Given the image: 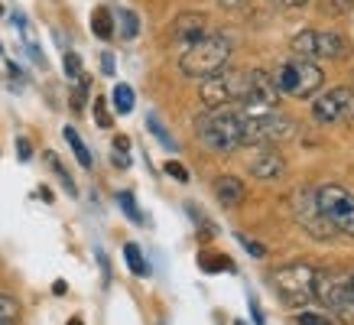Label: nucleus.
<instances>
[{"label": "nucleus", "instance_id": "nucleus-1", "mask_svg": "<svg viewBox=\"0 0 354 325\" xmlns=\"http://www.w3.org/2000/svg\"><path fill=\"white\" fill-rule=\"evenodd\" d=\"M195 133L205 150L218 156H231L244 147V130H241V108H208V114L195 120Z\"/></svg>", "mask_w": 354, "mask_h": 325}, {"label": "nucleus", "instance_id": "nucleus-2", "mask_svg": "<svg viewBox=\"0 0 354 325\" xmlns=\"http://www.w3.org/2000/svg\"><path fill=\"white\" fill-rule=\"evenodd\" d=\"M231 53H234V46H231V39H227L225 32H205L198 43L183 49V55H179V72H183L185 78H198V82H202V78H212L215 72H221L227 65Z\"/></svg>", "mask_w": 354, "mask_h": 325}, {"label": "nucleus", "instance_id": "nucleus-3", "mask_svg": "<svg viewBox=\"0 0 354 325\" xmlns=\"http://www.w3.org/2000/svg\"><path fill=\"white\" fill-rule=\"evenodd\" d=\"M270 82H273V88H277V95L312 98L319 88L325 85V75H322V68H319V62L290 55V59L277 62V68L270 72Z\"/></svg>", "mask_w": 354, "mask_h": 325}, {"label": "nucleus", "instance_id": "nucleus-4", "mask_svg": "<svg viewBox=\"0 0 354 325\" xmlns=\"http://www.w3.org/2000/svg\"><path fill=\"white\" fill-rule=\"evenodd\" d=\"M312 202L332 231H338L344 238H354V192H348L344 185L325 183L312 189Z\"/></svg>", "mask_w": 354, "mask_h": 325}, {"label": "nucleus", "instance_id": "nucleus-5", "mask_svg": "<svg viewBox=\"0 0 354 325\" xmlns=\"http://www.w3.org/2000/svg\"><path fill=\"white\" fill-rule=\"evenodd\" d=\"M315 299L332 309L338 319H354V286H351V273H342V270H315Z\"/></svg>", "mask_w": 354, "mask_h": 325}, {"label": "nucleus", "instance_id": "nucleus-6", "mask_svg": "<svg viewBox=\"0 0 354 325\" xmlns=\"http://www.w3.org/2000/svg\"><path fill=\"white\" fill-rule=\"evenodd\" d=\"M312 283H315V267L309 263H286L273 270V290L290 309H302L309 299H315Z\"/></svg>", "mask_w": 354, "mask_h": 325}, {"label": "nucleus", "instance_id": "nucleus-7", "mask_svg": "<svg viewBox=\"0 0 354 325\" xmlns=\"http://www.w3.org/2000/svg\"><path fill=\"white\" fill-rule=\"evenodd\" d=\"M292 55L309 59V62H322V59H344L348 53V39L335 30H302L290 39Z\"/></svg>", "mask_w": 354, "mask_h": 325}, {"label": "nucleus", "instance_id": "nucleus-8", "mask_svg": "<svg viewBox=\"0 0 354 325\" xmlns=\"http://www.w3.org/2000/svg\"><path fill=\"white\" fill-rule=\"evenodd\" d=\"M354 111V91L348 85H338V88H328L322 95L312 101V118L315 124H338L342 118H348Z\"/></svg>", "mask_w": 354, "mask_h": 325}, {"label": "nucleus", "instance_id": "nucleus-9", "mask_svg": "<svg viewBox=\"0 0 354 325\" xmlns=\"http://www.w3.org/2000/svg\"><path fill=\"white\" fill-rule=\"evenodd\" d=\"M205 32H208V17L205 13H179L176 23H172V43L179 46V49H189L192 43H198Z\"/></svg>", "mask_w": 354, "mask_h": 325}, {"label": "nucleus", "instance_id": "nucleus-10", "mask_svg": "<svg viewBox=\"0 0 354 325\" xmlns=\"http://www.w3.org/2000/svg\"><path fill=\"white\" fill-rule=\"evenodd\" d=\"M283 173H286V160H283L273 147H263V150L250 160V176H254V179L273 183V179H283Z\"/></svg>", "mask_w": 354, "mask_h": 325}, {"label": "nucleus", "instance_id": "nucleus-11", "mask_svg": "<svg viewBox=\"0 0 354 325\" xmlns=\"http://www.w3.org/2000/svg\"><path fill=\"white\" fill-rule=\"evenodd\" d=\"M215 195L225 208H234V205L244 202L247 185H244V179H237V176H218L215 179Z\"/></svg>", "mask_w": 354, "mask_h": 325}, {"label": "nucleus", "instance_id": "nucleus-12", "mask_svg": "<svg viewBox=\"0 0 354 325\" xmlns=\"http://www.w3.org/2000/svg\"><path fill=\"white\" fill-rule=\"evenodd\" d=\"M91 32H95L101 43H108L111 36H114V13L108 7H95V13H91Z\"/></svg>", "mask_w": 354, "mask_h": 325}, {"label": "nucleus", "instance_id": "nucleus-13", "mask_svg": "<svg viewBox=\"0 0 354 325\" xmlns=\"http://www.w3.org/2000/svg\"><path fill=\"white\" fill-rule=\"evenodd\" d=\"M111 104H114V111H118V114H130V111H133V104H137V91H133L127 82H118V85H114V91H111Z\"/></svg>", "mask_w": 354, "mask_h": 325}, {"label": "nucleus", "instance_id": "nucleus-14", "mask_svg": "<svg viewBox=\"0 0 354 325\" xmlns=\"http://www.w3.org/2000/svg\"><path fill=\"white\" fill-rule=\"evenodd\" d=\"M62 133H65V143H68V147H72V153H75V160L82 162V166H85V169H91V166H95V156H91V153H88L85 140H82V137H78V130H75V127H65Z\"/></svg>", "mask_w": 354, "mask_h": 325}, {"label": "nucleus", "instance_id": "nucleus-15", "mask_svg": "<svg viewBox=\"0 0 354 325\" xmlns=\"http://www.w3.org/2000/svg\"><path fill=\"white\" fill-rule=\"evenodd\" d=\"M198 267L205 273H221V270H234V263L225 257V254H212V250H202L198 254Z\"/></svg>", "mask_w": 354, "mask_h": 325}, {"label": "nucleus", "instance_id": "nucleus-16", "mask_svg": "<svg viewBox=\"0 0 354 325\" xmlns=\"http://www.w3.org/2000/svg\"><path fill=\"white\" fill-rule=\"evenodd\" d=\"M124 257H127L130 273H137V277H147V273H150L147 260H143V250H140L137 244H127V248H124Z\"/></svg>", "mask_w": 354, "mask_h": 325}, {"label": "nucleus", "instance_id": "nucleus-17", "mask_svg": "<svg viewBox=\"0 0 354 325\" xmlns=\"http://www.w3.org/2000/svg\"><path fill=\"white\" fill-rule=\"evenodd\" d=\"M120 36L124 39H137L140 36V17L133 10H120Z\"/></svg>", "mask_w": 354, "mask_h": 325}, {"label": "nucleus", "instance_id": "nucleus-18", "mask_svg": "<svg viewBox=\"0 0 354 325\" xmlns=\"http://www.w3.org/2000/svg\"><path fill=\"white\" fill-rule=\"evenodd\" d=\"M62 68H65V75L72 78V82H78V78L85 75V68H82V55L78 53H65L62 55Z\"/></svg>", "mask_w": 354, "mask_h": 325}, {"label": "nucleus", "instance_id": "nucleus-19", "mask_svg": "<svg viewBox=\"0 0 354 325\" xmlns=\"http://www.w3.org/2000/svg\"><path fill=\"white\" fill-rule=\"evenodd\" d=\"M49 166H53V169H55V176H59V183L65 185V192H68V195H78L75 183H72V176L65 173V166H62V162H59V156H55V153H49Z\"/></svg>", "mask_w": 354, "mask_h": 325}, {"label": "nucleus", "instance_id": "nucleus-20", "mask_svg": "<svg viewBox=\"0 0 354 325\" xmlns=\"http://www.w3.org/2000/svg\"><path fill=\"white\" fill-rule=\"evenodd\" d=\"M118 202H120V212H124V215L130 218V221H143V215H140V208H137V198H133V195L130 192H120L118 195Z\"/></svg>", "mask_w": 354, "mask_h": 325}, {"label": "nucleus", "instance_id": "nucleus-21", "mask_svg": "<svg viewBox=\"0 0 354 325\" xmlns=\"http://www.w3.org/2000/svg\"><path fill=\"white\" fill-rule=\"evenodd\" d=\"M17 315H20L17 299H10V296H3V292H0V322H17Z\"/></svg>", "mask_w": 354, "mask_h": 325}, {"label": "nucleus", "instance_id": "nucleus-22", "mask_svg": "<svg viewBox=\"0 0 354 325\" xmlns=\"http://www.w3.org/2000/svg\"><path fill=\"white\" fill-rule=\"evenodd\" d=\"M95 120H97V127H114V118H111V111H108V98H97L95 101Z\"/></svg>", "mask_w": 354, "mask_h": 325}, {"label": "nucleus", "instance_id": "nucleus-23", "mask_svg": "<svg viewBox=\"0 0 354 325\" xmlns=\"http://www.w3.org/2000/svg\"><path fill=\"white\" fill-rule=\"evenodd\" d=\"M147 124H150V133H153V137H156V140H162V147L176 150V143H172V137L166 133V130H162V124L156 120V114H150V118H147Z\"/></svg>", "mask_w": 354, "mask_h": 325}, {"label": "nucleus", "instance_id": "nucleus-24", "mask_svg": "<svg viewBox=\"0 0 354 325\" xmlns=\"http://www.w3.org/2000/svg\"><path fill=\"white\" fill-rule=\"evenodd\" d=\"M162 169H166V176H172L176 183H189V169H185L179 160H166V166H162Z\"/></svg>", "mask_w": 354, "mask_h": 325}, {"label": "nucleus", "instance_id": "nucleus-25", "mask_svg": "<svg viewBox=\"0 0 354 325\" xmlns=\"http://www.w3.org/2000/svg\"><path fill=\"white\" fill-rule=\"evenodd\" d=\"M85 95H88V78L82 75V78H78V88L72 91V111H82V108H85Z\"/></svg>", "mask_w": 354, "mask_h": 325}, {"label": "nucleus", "instance_id": "nucleus-26", "mask_svg": "<svg viewBox=\"0 0 354 325\" xmlns=\"http://www.w3.org/2000/svg\"><path fill=\"white\" fill-rule=\"evenodd\" d=\"M237 241H241V244H244V248L250 250V254H254V257H267V248H263V244H257V241L244 238V234H237Z\"/></svg>", "mask_w": 354, "mask_h": 325}, {"label": "nucleus", "instance_id": "nucleus-27", "mask_svg": "<svg viewBox=\"0 0 354 325\" xmlns=\"http://www.w3.org/2000/svg\"><path fill=\"white\" fill-rule=\"evenodd\" d=\"M299 325H328V315H319V313H299Z\"/></svg>", "mask_w": 354, "mask_h": 325}, {"label": "nucleus", "instance_id": "nucleus-28", "mask_svg": "<svg viewBox=\"0 0 354 325\" xmlns=\"http://www.w3.org/2000/svg\"><path fill=\"white\" fill-rule=\"evenodd\" d=\"M111 160H114V166H118V169H127V166H130L127 150H118V147H114V156H111Z\"/></svg>", "mask_w": 354, "mask_h": 325}, {"label": "nucleus", "instance_id": "nucleus-29", "mask_svg": "<svg viewBox=\"0 0 354 325\" xmlns=\"http://www.w3.org/2000/svg\"><path fill=\"white\" fill-rule=\"evenodd\" d=\"M17 150H20L17 156H20L23 162H26V160L32 156V147H30V140H26V137H20V140H17Z\"/></svg>", "mask_w": 354, "mask_h": 325}, {"label": "nucleus", "instance_id": "nucleus-30", "mask_svg": "<svg viewBox=\"0 0 354 325\" xmlns=\"http://www.w3.org/2000/svg\"><path fill=\"white\" fill-rule=\"evenodd\" d=\"M277 7H283V10H296V7H306L309 0H273Z\"/></svg>", "mask_w": 354, "mask_h": 325}, {"label": "nucleus", "instance_id": "nucleus-31", "mask_svg": "<svg viewBox=\"0 0 354 325\" xmlns=\"http://www.w3.org/2000/svg\"><path fill=\"white\" fill-rule=\"evenodd\" d=\"M101 72H104V75H114V55L111 53L101 55Z\"/></svg>", "mask_w": 354, "mask_h": 325}, {"label": "nucleus", "instance_id": "nucleus-32", "mask_svg": "<svg viewBox=\"0 0 354 325\" xmlns=\"http://www.w3.org/2000/svg\"><path fill=\"white\" fill-rule=\"evenodd\" d=\"M354 7V0H332V7H328V10L332 13H344V10H351Z\"/></svg>", "mask_w": 354, "mask_h": 325}, {"label": "nucleus", "instance_id": "nucleus-33", "mask_svg": "<svg viewBox=\"0 0 354 325\" xmlns=\"http://www.w3.org/2000/svg\"><path fill=\"white\" fill-rule=\"evenodd\" d=\"M218 3H221L225 10H241V7H244V3H250V0H218Z\"/></svg>", "mask_w": 354, "mask_h": 325}, {"label": "nucleus", "instance_id": "nucleus-34", "mask_svg": "<svg viewBox=\"0 0 354 325\" xmlns=\"http://www.w3.org/2000/svg\"><path fill=\"white\" fill-rule=\"evenodd\" d=\"M351 286H354V273H351Z\"/></svg>", "mask_w": 354, "mask_h": 325}, {"label": "nucleus", "instance_id": "nucleus-35", "mask_svg": "<svg viewBox=\"0 0 354 325\" xmlns=\"http://www.w3.org/2000/svg\"><path fill=\"white\" fill-rule=\"evenodd\" d=\"M0 325H13V322H0Z\"/></svg>", "mask_w": 354, "mask_h": 325}, {"label": "nucleus", "instance_id": "nucleus-36", "mask_svg": "<svg viewBox=\"0 0 354 325\" xmlns=\"http://www.w3.org/2000/svg\"><path fill=\"white\" fill-rule=\"evenodd\" d=\"M234 325H244V322H234Z\"/></svg>", "mask_w": 354, "mask_h": 325}, {"label": "nucleus", "instance_id": "nucleus-37", "mask_svg": "<svg viewBox=\"0 0 354 325\" xmlns=\"http://www.w3.org/2000/svg\"><path fill=\"white\" fill-rule=\"evenodd\" d=\"M0 13H3V7H0Z\"/></svg>", "mask_w": 354, "mask_h": 325}, {"label": "nucleus", "instance_id": "nucleus-38", "mask_svg": "<svg viewBox=\"0 0 354 325\" xmlns=\"http://www.w3.org/2000/svg\"><path fill=\"white\" fill-rule=\"evenodd\" d=\"M0 53H3V49H0Z\"/></svg>", "mask_w": 354, "mask_h": 325}]
</instances>
